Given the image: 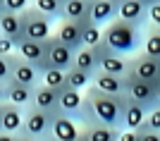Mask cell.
Returning a JSON list of instances; mask_svg holds the SVG:
<instances>
[{"mask_svg": "<svg viewBox=\"0 0 160 141\" xmlns=\"http://www.w3.org/2000/svg\"><path fill=\"white\" fill-rule=\"evenodd\" d=\"M100 122L112 129H122L124 124V96L105 93L98 86L88 84L84 88V105L79 113V124Z\"/></svg>", "mask_w": 160, "mask_h": 141, "instance_id": "obj_1", "label": "cell"}, {"mask_svg": "<svg viewBox=\"0 0 160 141\" xmlns=\"http://www.w3.org/2000/svg\"><path fill=\"white\" fill-rule=\"evenodd\" d=\"M103 38H105V43L110 46L112 53L132 58L143 46V27L117 17V19H112L110 24L103 27Z\"/></svg>", "mask_w": 160, "mask_h": 141, "instance_id": "obj_2", "label": "cell"}, {"mask_svg": "<svg viewBox=\"0 0 160 141\" xmlns=\"http://www.w3.org/2000/svg\"><path fill=\"white\" fill-rule=\"evenodd\" d=\"M55 113L41 110L38 105H27L24 108V124H22L17 139L22 141H46L50 139V127H53Z\"/></svg>", "mask_w": 160, "mask_h": 141, "instance_id": "obj_3", "label": "cell"}, {"mask_svg": "<svg viewBox=\"0 0 160 141\" xmlns=\"http://www.w3.org/2000/svg\"><path fill=\"white\" fill-rule=\"evenodd\" d=\"M22 22H24V36H27V38L46 41L48 36H50V24H53V19H50L46 12H41L33 3L27 10H22Z\"/></svg>", "mask_w": 160, "mask_h": 141, "instance_id": "obj_4", "label": "cell"}, {"mask_svg": "<svg viewBox=\"0 0 160 141\" xmlns=\"http://www.w3.org/2000/svg\"><path fill=\"white\" fill-rule=\"evenodd\" d=\"M124 96L143 103V105L151 110L153 105H158V84L139 79V77H134V74L127 72L124 74Z\"/></svg>", "mask_w": 160, "mask_h": 141, "instance_id": "obj_5", "label": "cell"}, {"mask_svg": "<svg viewBox=\"0 0 160 141\" xmlns=\"http://www.w3.org/2000/svg\"><path fill=\"white\" fill-rule=\"evenodd\" d=\"M22 124H24V108L12 101L0 103V141L17 139Z\"/></svg>", "mask_w": 160, "mask_h": 141, "instance_id": "obj_6", "label": "cell"}, {"mask_svg": "<svg viewBox=\"0 0 160 141\" xmlns=\"http://www.w3.org/2000/svg\"><path fill=\"white\" fill-rule=\"evenodd\" d=\"M129 74L146 81H153V84H160V58H153L143 50L134 53L129 58Z\"/></svg>", "mask_w": 160, "mask_h": 141, "instance_id": "obj_7", "label": "cell"}, {"mask_svg": "<svg viewBox=\"0 0 160 141\" xmlns=\"http://www.w3.org/2000/svg\"><path fill=\"white\" fill-rule=\"evenodd\" d=\"M46 55H48V67L69 69L74 65V55H77V50H72L65 41H60L55 34H50L46 38Z\"/></svg>", "mask_w": 160, "mask_h": 141, "instance_id": "obj_8", "label": "cell"}, {"mask_svg": "<svg viewBox=\"0 0 160 141\" xmlns=\"http://www.w3.org/2000/svg\"><path fill=\"white\" fill-rule=\"evenodd\" d=\"M10 67H12L10 79H14V81H22V84H29V86H38L43 81L41 79V69L36 65H31L29 60H24L17 50L10 53Z\"/></svg>", "mask_w": 160, "mask_h": 141, "instance_id": "obj_9", "label": "cell"}, {"mask_svg": "<svg viewBox=\"0 0 160 141\" xmlns=\"http://www.w3.org/2000/svg\"><path fill=\"white\" fill-rule=\"evenodd\" d=\"M50 139L55 141H79L81 139V124L77 117H69L65 113H55L53 127H50Z\"/></svg>", "mask_w": 160, "mask_h": 141, "instance_id": "obj_10", "label": "cell"}, {"mask_svg": "<svg viewBox=\"0 0 160 141\" xmlns=\"http://www.w3.org/2000/svg\"><path fill=\"white\" fill-rule=\"evenodd\" d=\"M17 53L24 58V60H29L31 65H36V67L43 72V69L48 67V55H46V41H33V38H24L17 43Z\"/></svg>", "mask_w": 160, "mask_h": 141, "instance_id": "obj_11", "label": "cell"}, {"mask_svg": "<svg viewBox=\"0 0 160 141\" xmlns=\"http://www.w3.org/2000/svg\"><path fill=\"white\" fill-rule=\"evenodd\" d=\"M58 38L65 41L72 50H79L84 46V24L79 19H60V27H58Z\"/></svg>", "mask_w": 160, "mask_h": 141, "instance_id": "obj_12", "label": "cell"}, {"mask_svg": "<svg viewBox=\"0 0 160 141\" xmlns=\"http://www.w3.org/2000/svg\"><path fill=\"white\" fill-rule=\"evenodd\" d=\"M91 22L105 27L112 19L120 17V3L117 0H91V12H88Z\"/></svg>", "mask_w": 160, "mask_h": 141, "instance_id": "obj_13", "label": "cell"}, {"mask_svg": "<svg viewBox=\"0 0 160 141\" xmlns=\"http://www.w3.org/2000/svg\"><path fill=\"white\" fill-rule=\"evenodd\" d=\"M33 105H38L41 110H48V113H60V88L46 86L41 81L38 86L33 88Z\"/></svg>", "mask_w": 160, "mask_h": 141, "instance_id": "obj_14", "label": "cell"}, {"mask_svg": "<svg viewBox=\"0 0 160 141\" xmlns=\"http://www.w3.org/2000/svg\"><path fill=\"white\" fill-rule=\"evenodd\" d=\"M0 34L10 36L14 43L24 41V22H22V12H12V10H5L0 12Z\"/></svg>", "mask_w": 160, "mask_h": 141, "instance_id": "obj_15", "label": "cell"}, {"mask_svg": "<svg viewBox=\"0 0 160 141\" xmlns=\"http://www.w3.org/2000/svg\"><path fill=\"white\" fill-rule=\"evenodd\" d=\"M81 105H84V93H81V88H72V86L60 88V113L79 120Z\"/></svg>", "mask_w": 160, "mask_h": 141, "instance_id": "obj_16", "label": "cell"}, {"mask_svg": "<svg viewBox=\"0 0 160 141\" xmlns=\"http://www.w3.org/2000/svg\"><path fill=\"white\" fill-rule=\"evenodd\" d=\"M79 141H120V129H112L100 122L81 124V139Z\"/></svg>", "mask_w": 160, "mask_h": 141, "instance_id": "obj_17", "label": "cell"}, {"mask_svg": "<svg viewBox=\"0 0 160 141\" xmlns=\"http://www.w3.org/2000/svg\"><path fill=\"white\" fill-rule=\"evenodd\" d=\"M146 113L148 108L143 103L124 96V124H122V129H139V124L146 120Z\"/></svg>", "mask_w": 160, "mask_h": 141, "instance_id": "obj_18", "label": "cell"}, {"mask_svg": "<svg viewBox=\"0 0 160 141\" xmlns=\"http://www.w3.org/2000/svg\"><path fill=\"white\" fill-rule=\"evenodd\" d=\"M120 17L127 22H134L139 27L148 24V14H146V5L141 0H120Z\"/></svg>", "mask_w": 160, "mask_h": 141, "instance_id": "obj_19", "label": "cell"}, {"mask_svg": "<svg viewBox=\"0 0 160 141\" xmlns=\"http://www.w3.org/2000/svg\"><path fill=\"white\" fill-rule=\"evenodd\" d=\"M93 86H98L100 91L105 93H115V96H124V77H117V74H108V72H96L93 79H91Z\"/></svg>", "mask_w": 160, "mask_h": 141, "instance_id": "obj_20", "label": "cell"}, {"mask_svg": "<svg viewBox=\"0 0 160 141\" xmlns=\"http://www.w3.org/2000/svg\"><path fill=\"white\" fill-rule=\"evenodd\" d=\"M33 88L36 86H29V84H22V81L10 79L7 81V101L27 108V105H31V101H33Z\"/></svg>", "mask_w": 160, "mask_h": 141, "instance_id": "obj_21", "label": "cell"}, {"mask_svg": "<svg viewBox=\"0 0 160 141\" xmlns=\"http://www.w3.org/2000/svg\"><path fill=\"white\" fill-rule=\"evenodd\" d=\"M100 72H108V74H117V77H124L129 72V58L127 55H120V53H108L100 58V65H98Z\"/></svg>", "mask_w": 160, "mask_h": 141, "instance_id": "obj_22", "label": "cell"}, {"mask_svg": "<svg viewBox=\"0 0 160 141\" xmlns=\"http://www.w3.org/2000/svg\"><path fill=\"white\" fill-rule=\"evenodd\" d=\"M98 65H100V60H98V55H96V50L91 46H81L77 50V55H74V67L84 69L88 74L98 72Z\"/></svg>", "mask_w": 160, "mask_h": 141, "instance_id": "obj_23", "label": "cell"}, {"mask_svg": "<svg viewBox=\"0 0 160 141\" xmlns=\"http://www.w3.org/2000/svg\"><path fill=\"white\" fill-rule=\"evenodd\" d=\"M141 50L153 55V58H160V27L158 24L148 22L143 27V46H141Z\"/></svg>", "mask_w": 160, "mask_h": 141, "instance_id": "obj_24", "label": "cell"}, {"mask_svg": "<svg viewBox=\"0 0 160 141\" xmlns=\"http://www.w3.org/2000/svg\"><path fill=\"white\" fill-rule=\"evenodd\" d=\"M91 0H65V19H88Z\"/></svg>", "mask_w": 160, "mask_h": 141, "instance_id": "obj_25", "label": "cell"}, {"mask_svg": "<svg viewBox=\"0 0 160 141\" xmlns=\"http://www.w3.org/2000/svg\"><path fill=\"white\" fill-rule=\"evenodd\" d=\"M41 12H46L53 22H60L65 17V0H31Z\"/></svg>", "mask_w": 160, "mask_h": 141, "instance_id": "obj_26", "label": "cell"}, {"mask_svg": "<svg viewBox=\"0 0 160 141\" xmlns=\"http://www.w3.org/2000/svg\"><path fill=\"white\" fill-rule=\"evenodd\" d=\"M41 79L46 86H53V88H65L67 86V69L60 67H46L41 72Z\"/></svg>", "mask_w": 160, "mask_h": 141, "instance_id": "obj_27", "label": "cell"}, {"mask_svg": "<svg viewBox=\"0 0 160 141\" xmlns=\"http://www.w3.org/2000/svg\"><path fill=\"white\" fill-rule=\"evenodd\" d=\"M91 79H93V74H88V72H84V69H79V67H69L67 69V86H72V88H84L91 84Z\"/></svg>", "mask_w": 160, "mask_h": 141, "instance_id": "obj_28", "label": "cell"}, {"mask_svg": "<svg viewBox=\"0 0 160 141\" xmlns=\"http://www.w3.org/2000/svg\"><path fill=\"white\" fill-rule=\"evenodd\" d=\"M84 24V46H98L100 41H103V27L100 24H96V22H91V17L88 19L81 22Z\"/></svg>", "mask_w": 160, "mask_h": 141, "instance_id": "obj_29", "label": "cell"}, {"mask_svg": "<svg viewBox=\"0 0 160 141\" xmlns=\"http://www.w3.org/2000/svg\"><path fill=\"white\" fill-rule=\"evenodd\" d=\"M146 127L153 129V132H160V105H153L151 110L146 113Z\"/></svg>", "mask_w": 160, "mask_h": 141, "instance_id": "obj_30", "label": "cell"}, {"mask_svg": "<svg viewBox=\"0 0 160 141\" xmlns=\"http://www.w3.org/2000/svg\"><path fill=\"white\" fill-rule=\"evenodd\" d=\"M14 50H17V43H14L10 36L0 34V55H10V53H14Z\"/></svg>", "mask_w": 160, "mask_h": 141, "instance_id": "obj_31", "label": "cell"}, {"mask_svg": "<svg viewBox=\"0 0 160 141\" xmlns=\"http://www.w3.org/2000/svg\"><path fill=\"white\" fill-rule=\"evenodd\" d=\"M146 14H148V22L151 24H158L160 27V3H151L146 7Z\"/></svg>", "mask_w": 160, "mask_h": 141, "instance_id": "obj_32", "label": "cell"}, {"mask_svg": "<svg viewBox=\"0 0 160 141\" xmlns=\"http://www.w3.org/2000/svg\"><path fill=\"white\" fill-rule=\"evenodd\" d=\"M10 72H12V67H10V55H0V79L10 81Z\"/></svg>", "mask_w": 160, "mask_h": 141, "instance_id": "obj_33", "label": "cell"}, {"mask_svg": "<svg viewBox=\"0 0 160 141\" xmlns=\"http://www.w3.org/2000/svg\"><path fill=\"white\" fill-rule=\"evenodd\" d=\"M29 5H31V0H5V7L12 10V12H22V10H27Z\"/></svg>", "mask_w": 160, "mask_h": 141, "instance_id": "obj_34", "label": "cell"}, {"mask_svg": "<svg viewBox=\"0 0 160 141\" xmlns=\"http://www.w3.org/2000/svg\"><path fill=\"white\" fill-rule=\"evenodd\" d=\"M120 141H141L136 129H120Z\"/></svg>", "mask_w": 160, "mask_h": 141, "instance_id": "obj_35", "label": "cell"}, {"mask_svg": "<svg viewBox=\"0 0 160 141\" xmlns=\"http://www.w3.org/2000/svg\"><path fill=\"white\" fill-rule=\"evenodd\" d=\"M2 101H7V81L0 79V103Z\"/></svg>", "mask_w": 160, "mask_h": 141, "instance_id": "obj_36", "label": "cell"}, {"mask_svg": "<svg viewBox=\"0 0 160 141\" xmlns=\"http://www.w3.org/2000/svg\"><path fill=\"white\" fill-rule=\"evenodd\" d=\"M7 7H5V0H0V12H5Z\"/></svg>", "mask_w": 160, "mask_h": 141, "instance_id": "obj_37", "label": "cell"}, {"mask_svg": "<svg viewBox=\"0 0 160 141\" xmlns=\"http://www.w3.org/2000/svg\"><path fill=\"white\" fill-rule=\"evenodd\" d=\"M158 105H160V84H158Z\"/></svg>", "mask_w": 160, "mask_h": 141, "instance_id": "obj_38", "label": "cell"}, {"mask_svg": "<svg viewBox=\"0 0 160 141\" xmlns=\"http://www.w3.org/2000/svg\"><path fill=\"white\" fill-rule=\"evenodd\" d=\"M141 3H143V5H146V7H148V5H151V0H141Z\"/></svg>", "mask_w": 160, "mask_h": 141, "instance_id": "obj_39", "label": "cell"}, {"mask_svg": "<svg viewBox=\"0 0 160 141\" xmlns=\"http://www.w3.org/2000/svg\"><path fill=\"white\" fill-rule=\"evenodd\" d=\"M151 3H160V0H151Z\"/></svg>", "mask_w": 160, "mask_h": 141, "instance_id": "obj_40", "label": "cell"}, {"mask_svg": "<svg viewBox=\"0 0 160 141\" xmlns=\"http://www.w3.org/2000/svg\"><path fill=\"white\" fill-rule=\"evenodd\" d=\"M117 3H120V0H117Z\"/></svg>", "mask_w": 160, "mask_h": 141, "instance_id": "obj_41", "label": "cell"}]
</instances>
